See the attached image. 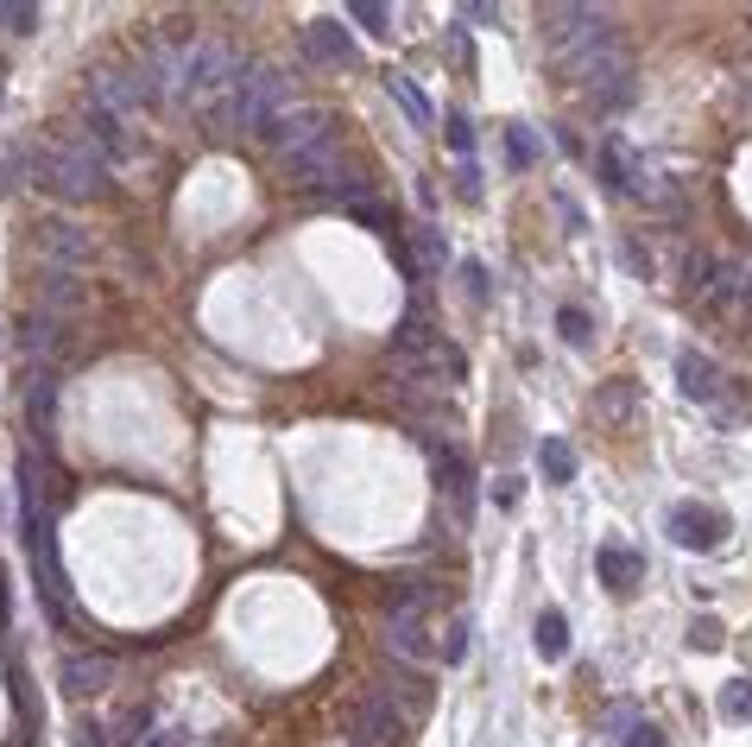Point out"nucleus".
Here are the masks:
<instances>
[{
    "instance_id": "7c9ffc66",
    "label": "nucleus",
    "mask_w": 752,
    "mask_h": 747,
    "mask_svg": "<svg viewBox=\"0 0 752 747\" xmlns=\"http://www.w3.org/2000/svg\"><path fill=\"white\" fill-rule=\"evenodd\" d=\"M146 747H202L197 741V728H184V722H165V728H152V741Z\"/></svg>"
},
{
    "instance_id": "2eb2a0df",
    "label": "nucleus",
    "mask_w": 752,
    "mask_h": 747,
    "mask_svg": "<svg viewBox=\"0 0 752 747\" xmlns=\"http://www.w3.org/2000/svg\"><path fill=\"white\" fill-rule=\"evenodd\" d=\"M436 463H443V482H450L455 514L468 519V514H475V463H468L462 450H436Z\"/></svg>"
},
{
    "instance_id": "a878e982",
    "label": "nucleus",
    "mask_w": 752,
    "mask_h": 747,
    "mask_svg": "<svg viewBox=\"0 0 752 747\" xmlns=\"http://www.w3.org/2000/svg\"><path fill=\"white\" fill-rule=\"evenodd\" d=\"M436 659H450V666H462V659H468V620H450V627H443V634H436Z\"/></svg>"
},
{
    "instance_id": "1a4fd4ad",
    "label": "nucleus",
    "mask_w": 752,
    "mask_h": 747,
    "mask_svg": "<svg viewBox=\"0 0 752 747\" xmlns=\"http://www.w3.org/2000/svg\"><path fill=\"white\" fill-rule=\"evenodd\" d=\"M354 735L367 747H399L405 741V716H399V703L386 691H367L361 703H354Z\"/></svg>"
},
{
    "instance_id": "f8f14e48",
    "label": "nucleus",
    "mask_w": 752,
    "mask_h": 747,
    "mask_svg": "<svg viewBox=\"0 0 752 747\" xmlns=\"http://www.w3.org/2000/svg\"><path fill=\"white\" fill-rule=\"evenodd\" d=\"M57 684H64L70 696H96V691L114 684V659H108V652H70L64 671H57Z\"/></svg>"
},
{
    "instance_id": "cd10ccee",
    "label": "nucleus",
    "mask_w": 752,
    "mask_h": 747,
    "mask_svg": "<svg viewBox=\"0 0 752 747\" xmlns=\"http://www.w3.org/2000/svg\"><path fill=\"white\" fill-rule=\"evenodd\" d=\"M556 330L569 336V342H588V336H595V317H588L582 305H563L556 310Z\"/></svg>"
},
{
    "instance_id": "72a5a7b5",
    "label": "nucleus",
    "mask_w": 752,
    "mask_h": 747,
    "mask_svg": "<svg viewBox=\"0 0 752 747\" xmlns=\"http://www.w3.org/2000/svg\"><path fill=\"white\" fill-rule=\"evenodd\" d=\"M349 216H354V222H367V229H392V216H386V209H379L374 197H367V204H354Z\"/></svg>"
},
{
    "instance_id": "7ed1b4c3",
    "label": "nucleus",
    "mask_w": 752,
    "mask_h": 747,
    "mask_svg": "<svg viewBox=\"0 0 752 747\" xmlns=\"http://www.w3.org/2000/svg\"><path fill=\"white\" fill-rule=\"evenodd\" d=\"M285 108H298V83H291V70H278V64H247L241 83H234V128H241V133H266Z\"/></svg>"
},
{
    "instance_id": "4be33fe9",
    "label": "nucleus",
    "mask_w": 752,
    "mask_h": 747,
    "mask_svg": "<svg viewBox=\"0 0 752 747\" xmlns=\"http://www.w3.org/2000/svg\"><path fill=\"white\" fill-rule=\"evenodd\" d=\"M349 20L361 32H374V39H392V26H399V20H392V7H379V0H354Z\"/></svg>"
},
{
    "instance_id": "a211bd4d",
    "label": "nucleus",
    "mask_w": 752,
    "mask_h": 747,
    "mask_svg": "<svg viewBox=\"0 0 752 747\" xmlns=\"http://www.w3.org/2000/svg\"><path fill=\"white\" fill-rule=\"evenodd\" d=\"M82 298H89L82 273H57V266L45 273V310H82Z\"/></svg>"
},
{
    "instance_id": "f704fd0d",
    "label": "nucleus",
    "mask_w": 752,
    "mask_h": 747,
    "mask_svg": "<svg viewBox=\"0 0 752 747\" xmlns=\"http://www.w3.org/2000/svg\"><path fill=\"white\" fill-rule=\"evenodd\" d=\"M450 146L455 153H475V128H468L462 114H450Z\"/></svg>"
},
{
    "instance_id": "393cba45",
    "label": "nucleus",
    "mask_w": 752,
    "mask_h": 747,
    "mask_svg": "<svg viewBox=\"0 0 752 747\" xmlns=\"http://www.w3.org/2000/svg\"><path fill=\"white\" fill-rule=\"evenodd\" d=\"M721 716H728V722H752V678L721 684Z\"/></svg>"
},
{
    "instance_id": "4468645a",
    "label": "nucleus",
    "mask_w": 752,
    "mask_h": 747,
    "mask_svg": "<svg viewBox=\"0 0 752 747\" xmlns=\"http://www.w3.org/2000/svg\"><path fill=\"white\" fill-rule=\"evenodd\" d=\"M303 45H310V57H323V64H349L354 57V39L342 20H310L303 26Z\"/></svg>"
},
{
    "instance_id": "dca6fc26",
    "label": "nucleus",
    "mask_w": 752,
    "mask_h": 747,
    "mask_svg": "<svg viewBox=\"0 0 752 747\" xmlns=\"http://www.w3.org/2000/svg\"><path fill=\"white\" fill-rule=\"evenodd\" d=\"M531 646H538V659H544V666L569 659V615H563V608H544L538 627H531Z\"/></svg>"
},
{
    "instance_id": "9d476101",
    "label": "nucleus",
    "mask_w": 752,
    "mask_h": 747,
    "mask_svg": "<svg viewBox=\"0 0 752 747\" xmlns=\"http://www.w3.org/2000/svg\"><path fill=\"white\" fill-rule=\"evenodd\" d=\"M38 254H45L57 273H82V266L96 260V241L76 229V222H45V229H38Z\"/></svg>"
},
{
    "instance_id": "6ab92c4d",
    "label": "nucleus",
    "mask_w": 752,
    "mask_h": 747,
    "mask_svg": "<svg viewBox=\"0 0 752 747\" xmlns=\"http://www.w3.org/2000/svg\"><path fill=\"white\" fill-rule=\"evenodd\" d=\"M595 406H601V418H613V425H627L632 406H639V387L632 381H607L601 393H595Z\"/></svg>"
},
{
    "instance_id": "c85d7f7f",
    "label": "nucleus",
    "mask_w": 752,
    "mask_h": 747,
    "mask_svg": "<svg viewBox=\"0 0 752 747\" xmlns=\"http://www.w3.org/2000/svg\"><path fill=\"white\" fill-rule=\"evenodd\" d=\"M418 260H424V273H443V266H450V248H443L436 229H418Z\"/></svg>"
},
{
    "instance_id": "473e14b6",
    "label": "nucleus",
    "mask_w": 752,
    "mask_h": 747,
    "mask_svg": "<svg viewBox=\"0 0 752 747\" xmlns=\"http://www.w3.org/2000/svg\"><path fill=\"white\" fill-rule=\"evenodd\" d=\"M627 747H671V741H664V728H657V722H632Z\"/></svg>"
},
{
    "instance_id": "aec40b11",
    "label": "nucleus",
    "mask_w": 752,
    "mask_h": 747,
    "mask_svg": "<svg viewBox=\"0 0 752 747\" xmlns=\"http://www.w3.org/2000/svg\"><path fill=\"white\" fill-rule=\"evenodd\" d=\"M506 165H512V172H531V165H538V128H526V121L506 128Z\"/></svg>"
},
{
    "instance_id": "39448f33",
    "label": "nucleus",
    "mask_w": 752,
    "mask_h": 747,
    "mask_svg": "<svg viewBox=\"0 0 752 747\" xmlns=\"http://www.w3.org/2000/svg\"><path fill=\"white\" fill-rule=\"evenodd\" d=\"M323 140H335V114H329L323 102H298V108H285L273 128L259 133V146L278 158H298L310 153V146H323Z\"/></svg>"
},
{
    "instance_id": "f3484780",
    "label": "nucleus",
    "mask_w": 752,
    "mask_h": 747,
    "mask_svg": "<svg viewBox=\"0 0 752 747\" xmlns=\"http://www.w3.org/2000/svg\"><path fill=\"white\" fill-rule=\"evenodd\" d=\"M386 96H392V102L405 108V121H411V128H418V133H424L430 121H436V114H430V102H424V89H418V83H411V77H399V70L386 77Z\"/></svg>"
},
{
    "instance_id": "412c9836",
    "label": "nucleus",
    "mask_w": 752,
    "mask_h": 747,
    "mask_svg": "<svg viewBox=\"0 0 752 747\" xmlns=\"http://www.w3.org/2000/svg\"><path fill=\"white\" fill-rule=\"evenodd\" d=\"M538 469L551 475V482H576V450L563 438H544V450H538Z\"/></svg>"
},
{
    "instance_id": "423d86ee",
    "label": "nucleus",
    "mask_w": 752,
    "mask_h": 747,
    "mask_svg": "<svg viewBox=\"0 0 752 747\" xmlns=\"http://www.w3.org/2000/svg\"><path fill=\"white\" fill-rule=\"evenodd\" d=\"M601 39H613V20H607L601 7H551L544 13V45H551L556 64H569L576 52L601 45Z\"/></svg>"
},
{
    "instance_id": "f257e3e1",
    "label": "nucleus",
    "mask_w": 752,
    "mask_h": 747,
    "mask_svg": "<svg viewBox=\"0 0 752 747\" xmlns=\"http://www.w3.org/2000/svg\"><path fill=\"white\" fill-rule=\"evenodd\" d=\"M7 172L38 184V190H57L70 204H89V197L108 190V153L96 146L89 128H64L51 140H32L25 153H7Z\"/></svg>"
},
{
    "instance_id": "e433bc0d",
    "label": "nucleus",
    "mask_w": 752,
    "mask_h": 747,
    "mask_svg": "<svg viewBox=\"0 0 752 747\" xmlns=\"http://www.w3.org/2000/svg\"><path fill=\"white\" fill-rule=\"evenodd\" d=\"M462 279H468V292H475V298H487V266H480V260H468V266H462Z\"/></svg>"
},
{
    "instance_id": "c9c22d12",
    "label": "nucleus",
    "mask_w": 752,
    "mask_h": 747,
    "mask_svg": "<svg viewBox=\"0 0 752 747\" xmlns=\"http://www.w3.org/2000/svg\"><path fill=\"white\" fill-rule=\"evenodd\" d=\"M689 646H721V620H696V627H689Z\"/></svg>"
},
{
    "instance_id": "bb28decb",
    "label": "nucleus",
    "mask_w": 752,
    "mask_h": 747,
    "mask_svg": "<svg viewBox=\"0 0 752 747\" xmlns=\"http://www.w3.org/2000/svg\"><path fill=\"white\" fill-rule=\"evenodd\" d=\"M0 26L20 32V39H32V32H38V7H25V0H7V7H0Z\"/></svg>"
},
{
    "instance_id": "b1692460",
    "label": "nucleus",
    "mask_w": 752,
    "mask_h": 747,
    "mask_svg": "<svg viewBox=\"0 0 752 747\" xmlns=\"http://www.w3.org/2000/svg\"><path fill=\"white\" fill-rule=\"evenodd\" d=\"M25 413H32V431H45L51 425V413H57V381H32V399H25Z\"/></svg>"
},
{
    "instance_id": "4c0bfd02",
    "label": "nucleus",
    "mask_w": 752,
    "mask_h": 747,
    "mask_svg": "<svg viewBox=\"0 0 752 747\" xmlns=\"http://www.w3.org/2000/svg\"><path fill=\"white\" fill-rule=\"evenodd\" d=\"M462 20H475V26H494V20H500V7H462Z\"/></svg>"
},
{
    "instance_id": "2f4dec72",
    "label": "nucleus",
    "mask_w": 752,
    "mask_h": 747,
    "mask_svg": "<svg viewBox=\"0 0 752 747\" xmlns=\"http://www.w3.org/2000/svg\"><path fill=\"white\" fill-rule=\"evenodd\" d=\"M70 735H76V747H114V741H108V728H101L96 716H76Z\"/></svg>"
},
{
    "instance_id": "0eeeda50",
    "label": "nucleus",
    "mask_w": 752,
    "mask_h": 747,
    "mask_svg": "<svg viewBox=\"0 0 752 747\" xmlns=\"http://www.w3.org/2000/svg\"><path fill=\"white\" fill-rule=\"evenodd\" d=\"M436 634H430V602L424 590H405L392 595V615H386V646L399 652L405 666H424V659H436Z\"/></svg>"
},
{
    "instance_id": "58836bf2",
    "label": "nucleus",
    "mask_w": 752,
    "mask_h": 747,
    "mask_svg": "<svg viewBox=\"0 0 752 747\" xmlns=\"http://www.w3.org/2000/svg\"><path fill=\"white\" fill-rule=\"evenodd\" d=\"M202 747H228V741H222V735H215V741H202Z\"/></svg>"
},
{
    "instance_id": "6e6552de",
    "label": "nucleus",
    "mask_w": 752,
    "mask_h": 747,
    "mask_svg": "<svg viewBox=\"0 0 752 747\" xmlns=\"http://www.w3.org/2000/svg\"><path fill=\"white\" fill-rule=\"evenodd\" d=\"M671 539L683 551H715V545L728 539V514L721 507H703V501H677L671 507Z\"/></svg>"
},
{
    "instance_id": "5701e85b",
    "label": "nucleus",
    "mask_w": 752,
    "mask_h": 747,
    "mask_svg": "<svg viewBox=\"0 0 752 747\" xmlns=\"http://www.w3.org/2000/svg\"><path fill=\"white\" fill-rule=\"evenodd\" d=\"M108 741L114 747H146L152 741V710H126V716L108 728Z\"/></svg>"
},
{
    "instance_id": "c756f323",
    "label": "nucleus",
    "mask_w": 752,
    "mask_h": 747,
    "mask_svg": "<svg viewBox=\"0 0 752 747\" xmlns=\"http://www.w3.org/2000/svg\"><path fill=\"white\" fill-rule=\"evenodd\" d=\"M51 336H57L51 317H38V310H25V317H20V342H25V349H51Z\"/></svg>"
},
{
    "instance_id": "9b49d317",
    "label": "nucleus",
    "mask_w": 752,
    "mask_h": 747,
    "mask_svg": "<svg viewBox=\"0 0 752 747\" xmlns=\"http://www.w3.org/2000/svg\"><path fill=\"white\" fill-rule=\"evenodd\" d=\"M677 381H683V393L696 399V406H708V413H721V399H728V374L715 367L708 355H696V349H683L677 355Z\"/></svg>"
},
{
    "instance_id": "20e7f679",
    "label": "nucleus",
    "mask_w": 752,
    "mask_h": 747,
    "mask_svg": "<svg viewBox=\"0 0 752 747\" xmlns=\"http://www.w3.org/2000/svg\"><path fill=\"white\" fill-rule=\"evenodd\" d=\"M569 77L595 96V102H627V83H632V57H627V45H620V32L613 39H601V45H588V52H576L569 64H563Z\"/></svg>"
},
{
    "instance_id": "ddd939ff",
    "label": "nucleus",
    "mask_w": 752,
    "mask_h": 747,
    "mask_svg": "<svg viewBox=\"0 0 752 747\" xmlns=\"http://www.w3.org/2000/svg\"><path fill=\"white\" fill-rule=\"evenodd\" d=\"M595 576H601V590L632 595V590H639V576H645V558L627 551V545H601V551H595Z\"/></svg>"
},
{
    "instance_id": "f03ea898",
    "label": "nucleus",
    "mask_w": 752,
    "mask_h": 747,
    "mask_svg": "<svg viewBox=\"0 0 752 747\" xmlns=\"http://www.w3.org/2000/svg\"><path fill=\"white\" fill-rule=\"evenodd\" d=\"M82 114H89V133H96V146L108 158H140V121H146V108L133 96L126 70H96V77L82 83Z\"/></svg>"
}]
</instances>
